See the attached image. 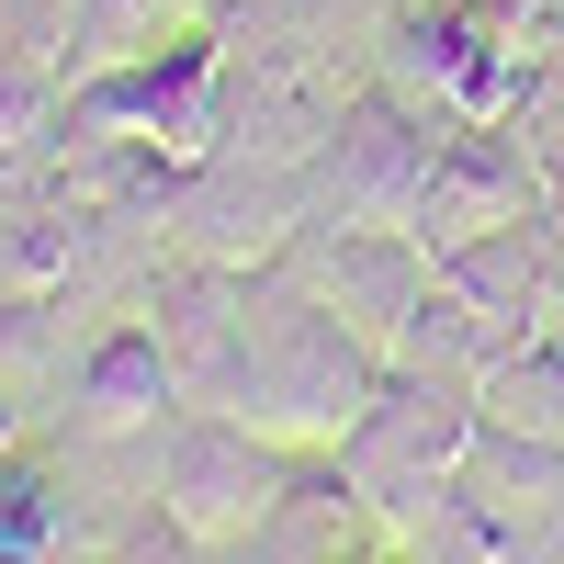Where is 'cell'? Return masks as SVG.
Returning a JSON list of instances; mask_svg holds the SVG:
<instances>
[{
	"label": "cell",
	"mask_w": 564,
	"mask_h": 564,
	"mask_svg": "<svg viewBox=\"0 0 564 564\" xmlns=\"http://www.w3.org/2000/svg\"><path fill=\"white\" fill-rule=\"evenodd\" d=\"M384 372L395 361L372 350L339 305H316L294 271H271V260L249 271V372H238V406H226V417H249V430H271L282 452L327 463L372 417Z\"/></svg>",
	"instance_id": "1"
},
{
	"label": "cell",
	"mask_w": 564,
	"mask_h": 564,
	"mask_svg": "<svg viewBox=\"0 0 564 564\" xmlns=\"http://www.w3.org/2000/svg\"><path fill=\"white\" fill-rule=\"evenodd\" d=\"M181 23H204V12H181V0H79L57 79H90V68H113V57H148V45L181 34Z\"/></svg>",
	"instance_id": "12"
},
{
	"label": "cell",
	"mask_w": 564,
	"mask_h": 564,
	"mask_svg": "<svg viewBox=\"0 0 564 564\" xmlns=\"http://www.w3.org/2000/svg\"><path fill=\"white\" fill-rule=\"evenodd\" d=\"M57 531H68V497L45 486L34 463H12V452H0V564H34Z\"/></svg>",
	"instance_id": "13"
},
{
	"label": "cell",
	"mask_w": 564,
	"mask_h": 564,
	"mask_svg": "<svg viewBox=\"0 0 564 564\" xmlns=\"http://www.w3.org/2000/svg\"><path fill=\"white\" fill-rule=\"evenodd\" d=\"M441 135H452V124H430L395 79H361L350 102H339V124L316 135V159H305L316 215H350V226H406V238H417V204H430Z\"/></svg>",
	"instance_id": "4"
},
{
	"label": "cell",
	"mask_w": 564,
	"mask_h": 564,
	"mask_svg": "<svg viewBox=\"0 0 564 564\" xmlns=\"http://www.w3.org/2000/svg\"><path fill=\"white\" fill-rule=\"evenodd\" d=\"M553 215V170L531 159L520 124H452L441 135V170H430V204H417V249H463V238H497V226H531Z\"/></svg>",
	"instance_id": "6"
},
{
	"label": "cell",
	"mask_w": 564,
	"mask_h": 564,
	"mask_svg": "<svg viewBox=\"0 0 564 564\" xmlns=\"http://www.w3.org/2000/svg\"><path fill=\"white\" fill-rule=\"evenodd\" d=\"M542 339H564V305H553V327H542Z\"/></svg>",
	"instance_id": "15"
},
{
	"label": "cell",
	"mask_w": 564,
	"mask_h": 564,
	"mask_svg": "<svg viewBox=\"0 0 564 564\" xmlns=\"http://www.w3.org/2000/svg\"><path fill=\"white\" fill-rule=\"evenodd\" d=\"M316 215V181L282 170V159H204L170 204V238L193 260H226V271H260L282 260V238Z\"/></svg>",
	"instance_id": "7"
},
{
	"label": "cell",
	"mask_w": 564,
	"mask_h": 564,
	"mask_svg": "<svg viewBox=\"0 0 564 564\" xmlns=\"http://www.w3.org/2000/svg\"><path fill=\"white\" fill-rule=\"evenodd\" d=\"M57 124H68V79L0 34V181H23L45 148H57Z\"/></svg>",
	"instance_id": "10"
},
{
	"label": "cell",
	"mask_w": 564,
	"mask_h": 564,
	"mask_svg": "<svg viewBox=\"0 0 564 564\" xmlns=\"http://www.w3.org/2000/svg\"><path fill=\"white\" fill-rule=\"evenodd\" d=\"M0 12H12V0H0Z\"/></svg>",
	"instance_id": "16"
},
{
	"label": "cell",
	"mask_w": 564,
	"mask_h": 564,
	"mask_svg": "<svg viewBox=\"0 0 564 564\" xmlns=\"http://www.w3.org/2000/svg\"><path fill=\"white\" fill-rule=\"evenodd\" d=\"M271 271H294L316 305H339L372 350L395 361V339H406V316H417V294L441 282V260L406 238V226H350V215H305L294 238H282V260Z\"/></svg>",
	"instance_id": "5"
},
{
	"label": "cell",
	"mask_w": 564,
	"mask_h": 564,
	"mask_svg": "<svg viewBox=\"0 0 564 564\" xmlns=\"http://www.w3.org/2000/svg\"><path fill=\"white\" fill-rule=\"evenodd\" d=\"M475 430H486V406H475V384H452V372H384V395H372V417L327 452L339 463V486L372 508L384 531H406L417 508H430L452 475H463V452H475Z\"/></svg>",
	"instance_id": "3"
},
{
	"label": "cell",
	"mask_w": 564,
	"mask_h": 564,
	"mask_svg": "<svg viewBox=\"0 0 564 564\" xmlns=\"http://www.w3.org/2000/svg\"><path fill=\"white\" fill-rule=\"evenodd\" d=\"M148 327H159V350L181 372V406H238V372H249V271L181 249L148 282Z\"/></svg>",
	"instance_id": "8"
},
{
	"label": "cell",
	"mask_w": 564,
	"mask_h": 564,
	"mask_svg": "<svg viewBox=\"0 0 564 564\" xmlns=\"http://www.w3.org/2000/svg\"><path fill=\"white\" fill-rule=\"evenodd\" d=\"M294 475H305V452H282L271 430H249L226 406H181L159 441V520L193 553H249L271 531V508L294 497Z\"/></svg>",
	"instance_id": "2"
},
{
	"label": "cell",
	"mask_w": 564,
	"mask_h": 564,
	"mask_svg": "<svg viewBox=\"0 0 564 564\" xmlns=\"http://www.w3.org/2000/svg\"><path fill=\"white\" fill-rule=\"evenodd\" d=\"M68 417H79L90 441H135V430H170V417H181V372H170V350H159L148 316H124V327L90 339Z\"/></svg>",
	"instance_id": "9"
},
{
	"label": "cell",
	"mask_w": 564,
	"mask_h": 564,
	"mask_svg": "<svg viewBox=\"0 0 564 564\" xmlns=\"http://www.w3.org/2000/svg\"><path fill=\"white\" fill-rule=\"evenodd\" d=\"M102 564H193V542H181V531L159 520V531H135V542H113Z\"/></svg>",
	"instance_id": "14"
},
{
	"label": "cell",
	"mask_w": 564,
	"mask_h": 564,
	"mask_svg": "<svg viewBox=\"0 0 564 564\" xmlns=\"http://www.w3.org/2000/svg\"><path fill=\"white\" fill-rule=\"evenodd\" d=\"M475 406L497 417V430H531V441H564V339H520L486 384Z\"/></svg>",
	"instance_id": "11"
}]
</instances>
